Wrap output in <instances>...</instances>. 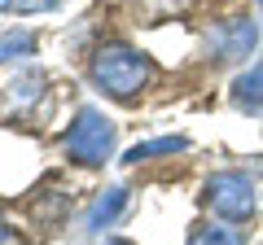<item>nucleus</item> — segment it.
I'll return each mask as SVG.
<instances>
[{"label": "nucleus", "instance_id": "obj_1", "mask_svg": "<svg viewBox=\"0 0 263 245\" xmlns=\"http://www.w3.org/2000/svg\"><path fill=\"white\" fill-rule=\"evenodd\" d=\"M149 79H154V62L145 53H136L132 44H123V39H105L88 57V84L110 101L132 105L149 88Z\"/></svg>", "mask_w": 263, "mask_h": 245}, {"label": "nucleus", "instance_id": "obj_2", "mask_svg": "<svg viewBox=\"0 0 263 245\" xmlns=\"http://www.w3.org/2000/svg\"><path fill=\"white\" fill-rule=\"evenodd\" d=\"M114 145H119V127L105 110L97 105H79L70 127L62 136V149H66V162H75L84 171H97L114 158Z\"/></svg>", "mask_w": 263, "mask_h": 245}, {"label": "nucleus", "instance_id": "obj_3", "mask_svg": "<svg viewBox=\"0 0 263 245\" xmlns=\"http://www.w3.org/2000/svg\"><path fill=\"white\" fill-rule=\"evenodd\" d=\"M202 201L215 219H228V223H246L254 219V206H259V193H254V179L246 171H215V175L202 184Z\"/></svg>", "mask_w": 263, "mask_h": 245}, {"label": "nucleus", "instance_id": "obj_4", "mask_svg": "<svg viewBox=\"0 0 263 245\" xmlns=\"http://www.w3.org/2000/svg\"><path fill=\"white\" fill-rule=\"evenodd\" d=\"M259 48V22L250 13H228L206 27V53L215 62H246Z\"/></svg>", "mask_w": 263, "mask_h": 245}, {"label": "nucleus", "instance_id": "obj_5", "mask_svg": "<svg viewBox=\"0 0 263 245\" xmlns=\"http://www.w3.org/2000/svg\"><path fill=\"white\" fill-rule=\"evenodd\" d=\"M123 210H127V189H123V184H110V189L97 193V201L88 206V215H84V232H88V236H101L105 228L119 223Z\"/></svg>", "mask_w": 263, "mask_h": 245}, {"label": "nucleus", "instance_id": "obj_6", "mask_svg": "<svg viewBox=\"0 0 263 245\" xmlns=\"http://www.w3.org/2000/svg\"><path fill=\"white\" fill-rule=\"evenodd\" d=\"M228 101H233V110L250 114V118H263V57L254 62V66H246L241 75L233 79Z\"/></svg>", "mask_w": 263, "mask_h": 245}, {"label": "nucleus", "instance_id": "obj_7", "mask_svg": "<svg viewBox=\"0 0 263 245\" xmlns=\"http://www.w3.org/2000/svg\"><path fill=\"white\" fill-rule=\"evenodd\" d=\"M44 92H48V75H44L40 66H27V70H18V75L9 79V88H5V101H9L13 114H27Z\"/></svg>", "mask_w": 263, "mask_h": 245}, {"label": "nucleus", "instance_id": "obj_8", "mask_svg": "<svg viewBox=\"0 0 263 245\" xmlns=\"http://www.w3.org/2000/svg\"><path fill=\"white\" fill-rule=\"evenodd\" d=\"M176 153H189V136H158V140H141L123 153V167H141V162H154V158H176Z\"/></svg>", "mask_w": 263, "mask_h": 245}, {"label": "nucleus", "instance_id": "obj_9", "mask_svg": "<svg viewBox=\"0 0 263 245\" xmlns=\"http://www.w3.org/2000/svg\"><path fill=\"white\" fill-rule=\"evenodd\" d=\"M70 206H75V197H70L62 184H53L48 197H35V201H31V219L44 223V228H53V223H62V219L70 215Z\"/></svg>", "mask_w": 263, "mask_h": 245}, {"label": "nucleus", "instance_id": "obj_10", "mask_svg": "<svg viewBox=\"0 0 263 245\" xmlns=\"http://www.w3.org/2000/svg\"><path fill=\"white\" fill-rule=\"evenodd\" d=\"M189 245H246V232L228 219H206L189 232Z\"/></svg>", "mask_w": 263, "mask_h": 245}, {"label": "nucleus", "instance_id": "obj_11", "mask_svg": "<svg viewBox=\"0 0 263 245\" xmlns=\"http://www.w3.org/2000/svg\"><path fill=\"white\" fill-rule=\"evenodd\" d=\"M35 48H40L35 31H27V27L5 31V35H0V66H5V62H22V57H31Z\"/></svg>", "mask_w": 263, "mask_h": 245}, {"label": "nucleus", "instance_id": "obj_12", "mask_svg": "<svg viewBox=\"0 0 263 245\" xmlns=\"http://www.w3.org/2000/svg\"><path fill=\"white\" fill-rule=\"evenodd\" d=\"M0 245H22V236H18V228L5 219V210H0Z\"/></svg>", "mask_w": 263, "mask_h": 245}, {"label": "nucleus", "instance_id": "obj_13", "mask_svg": "<svg viewBox=\"0 0 263 245\" xmlns=\"http://www.w3.org/2000/svg\"><path fill=\"white\" fill-rule=\"evenodd\" d=\"M62 0H18V9L22 13H44V9H57Z\"/></svg>", "mask_w": 263, "mask_h": 245}, {"label": "nucleus", "instance_id": "obj_14", "mask_svg": "<svg viewBox=\"0 0 263 245\" xmlns=\"http://www.w3.org/2000/svg\"><path fill=\"white\" fill-rule=\"evenodd\" d=\"M101 245H132V241H127V236H105Z\"/></svg>", "mask_w": 263, "mask_h": 245}, {"label": "nucleus", "instance_id": "obj_15", "mask_svg": "<svg viewBox=\"0 0 263 245\" xmlns=\"http://www.w3.org/2000/svg\"><path fill=\"white\" fill-rule=\"evenodd\" d=\"M5 9H18V0H0V13H5Z\"/></svg>", "mask_w": 263, "mask_h": 245}, {"label": "nucleus", "instance_id": "obj_16", "mask_svg": "<svg viewBox=\"0 0 263 245\" xmlns=\"http://www.w3.org/2000/svg\"><path fill=\"white\" fill-rule=\"evenodd\" d=\"M254 5H259V9H263V0H254Z\"/></svg>", "mask_w": 263, "mask_h": 245}]
</instances>
